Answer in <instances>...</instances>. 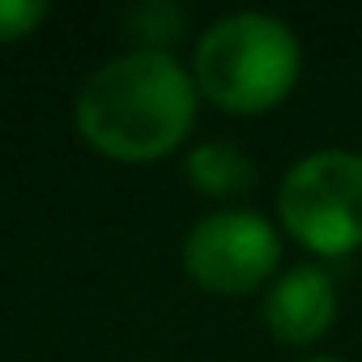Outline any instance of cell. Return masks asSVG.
Listing matches in <instances>:
<instances>
[{"label":"cell","instance_id":"4","mask_svg":"<svg viewBox=\"0 0 362 362\" xmlns=\"http://www.w3.org/2000/svg\"><path fill=\"white\" fill-rule=\"evenodd\" d=\"M281 264L277 230L247 209L201 218L184 239V273L209 294H252Z\"/></svg>","mask_w":362,"mask_h":362},{"label":"cell","instance_id":"5","mask_svg":"<svg viewBox=\"0 0 362 362\" xmlns=\"http://www.w3.org/2000/svg\"><path fill=\"white\" fill-rule=\"evenodd\" d=\"M337 320V286L320 264H294L286 269L269 298H264V324L286 345H307L320 332H328Z\"/></svg>","mask_w":362,"mask_h":362},{"label":"cell","instance_id":"7","mask_svg":"<svg viewBox=\"0 0 362 362\" xmlns=\"http://www.w3.org/2000/svg\"><path fill=\"white\" fill-rule=\"evenodd\" d=\"M47 18L43 0H0V43H13L35 35V26Z\"/></svg>","mask_w":362,"mask_h":362},{"label":"cell","instance_id":"8","mask_svg":"<svg viewBox=\"0 0 362 362\" xmlns=\"http://www.w3.org/2000/svg\"><path fill=\"white\" fill-rule=\"evenodd\" d=\"M311 362H337V358H311Z\"/></svg>","mask_w":362,"mask_h":362},{"label":"cell","instance_id":"1","mask_svg":"<svg viewBox=\"0 0 362 362\" xmlns=\"http://www.w3.org/2000/svg\"><path fill=\"white\" fill-rule=\"evenodd\" d=\"M197 81L162 47L107 60L73 103L77 136L115 162H153L179 149L197 124Z\"/></svg>","mask_w":362,"mask_h":362},{"label":"cell","instance_id":"6","mask_svg":"<svg viewBox=\"0 0 362 362\" xmlns=\"http://www.w3.org/2000/svg\"><path fill=\"white\" fill-rule=\"evenodd\" d=\"M184 175L192 179V188H201L205 197H243L256 184V166L243 149L226 145V141H205L188 153Z\"/></svg>","mask_w":362,"mask_h":362},{"label":"cell","instance_id":"3","mask_svg":"<svg viewBox=\"0 0 362 362\" xmlns=\"http://www.w3.org/2000/svg\"><path fill=\"white\" fill-rule=\"evenodd\" d=\"M277 214L290 239L324 260L362 247V153L320 149L294 162L277 188Z\"/></svg>","mask_w":362,"mask_h":362},{"label":"cell","instance_id":"2","mask_svg":"<svg viewBox=\"0 0 362 362\" xmlns=\"http://www.w3.org/2000/svg\"><path fill=\"white\" fill-rule=\"evenodd\" d=\"M298 73H303V47L294 30L273 13L222 18L201 35L192 60L197 90L230 115L273 111L298 86Z\"/></svg>","mask_w":362,"mask_h":362}]
</instances>
